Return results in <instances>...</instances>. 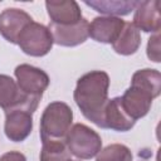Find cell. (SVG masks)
I'll list each match as a JSON object with an SVG mask.
<instances>
[{
	"instance_id": "30bf717a",
	"label": "cell",
	"mask_w": 161,
	"mask_h": 161,
	"mask_svg": "<svg viewBox=\"0 0 161 161\" xmlns=\"http://www.w3.org/2000/svg\"><path fill=\"white\" fill-rule=\"evenodd\" d=\"M33 130V117L30 112L15 109L5 112L4 131L6 137L14 142L24 141Z\"/></svg>"
},
{
	"instance_id": "9c48e42d",
	"label": "cell",
	"mask_w": 161,
	"mask_h": 161,
	"mask_svg": "<svg viewBox=\"0 0 161 161\" xmlns=\"http://www.w3.org/2000/svg\"><path fill=\"white\" fill-rule=\"evenodd\" d=\"M132 24L145 33H158L161 28L160 1H138L135 9Z\"/></svg>"
},
{
	"instance_id": "d6986e66",
	"label": "cell",
	"mask_w": 161,
	"mask_h": 161,
	"mask_svg": "<svg viewBox=\"0 0 161 161\" xmlns=\"http://www.w3.org/2000/svg\"><path fill=\"white\" fill-rule=\"evenodd\" d=\"M96 161H132V153L127 146L112 143L97 153Z\"/></svg>"
},
{
	"instance_id": "44dd1931",
	"label": "cell",
	"mask_w": 161,
	"mask_h": 161,
	"mask_svg": "<svg viewBox=\"0 0 161 161\" xmlns=\"http://www.w3.org/2000/svg\"><path fill=\"white\" fill-rule=\"evenodd\" d=\"M0 161H26V158L19 151H9L0 157Z\"/></svg>"
},
{
	"instance_id": "52a82bcc",
	"label": "cell",
	"mask_w": 161,
	"mask_h": 161,
	"mask_svg": "<svg viewBox=\"0 0 161 161\" xmlns=\"http://www.w3.org/2000/svg\"><path fill=\"white\" fill-rule=\"evenodd\" d=\"M88 29L89 23L84 18L72 25H57L53 23L49 25L53 42L62 47H75L84 43L89 36Z\"/></svg>"
},
{
	"instance_id": "4fadbf2b",
	"label": "cell",
	"mask_w": 161,
	"mask_h": 161,
	"mask_svg": "<svg viewBox=\"0 0 161 161\" xmlns=\"http://www.w3.org/2000/svg\"><path fill=\"white\" fill-rule=\"evenodd\" d=\"M48 15L53 24L72 25L82 19V11L74 0L70 1H47Z\"/></svg>"
},
{
	"instance_id": "5b68a950",
	"label": "cell",
	"mask_w": 161,
	"mask_h": 161,
	"mask_svg": "<svg viewBox=\"0 0 161 161\" xmlns=\"http://www.w3.org/2000/svg\"><path fill=\"white\" fill-rule=\"evenodd\" d=\"M53 43L54 42L49 28L43 24L31 21L23 29L16 44L28 55L43 57L50 52Z\"/></svg>"
},
{
	"instance_id": "277c9868",
	"label": "cell",
	"mask_w": 161,
	"mask_h": 161,
	"mask_svg": "<svg viewBox=\"0 0 161 161\" xmlns=\"http://www.w3.org/2000/svg\"><path fill=\"white\" fill-rule=\"evenodd\" d=\"M40 98L24 93L18 83L6 74H0V107L5 111L23 109L26 112H35Z\"/></svg>"
},
{
	"instance_id": "6da1fadb",
	"label": "cell",
	"mask_w": 161,
	"mask_h": 161,
	"mask_svg": "<svg viewBox=\"0 0 161 161\" xmlns=\"http://www.w3.org/2000/svg\"><path fill=\"white\" fill-rule=\"evenodd\" d=\"M108 74L103 70H93L77 80L73 94L83 116L101 128H104L103 114L108 102Z\"/></svg>"
},
{
	"instance_id": "ffe728a7",
	"label": "cell",
	"mask_w": 161,
	"mask_h": 161,
	"mask_svg": "<svg viewBox=\"0 0 161 161\" xmlns=\"http://www.w3.org/2000/svg\"><path fill=\"white\" fill-rule=\"evenodd\" d=\"M147 57L155 63L160 62V35H158V33H156L153 36H151L148 39Z\"/></svg>"
},
{
	"instance_id": "5bb4252c",
	"label": "cell",
	"mask_w": 161,
	"mask_h": 161,
	"mask_svg": "<svg viewBox=\"0 0 161 161\" xmlns=\"http://www.w3.org/2000/svg\"><path fill=\"white\" fill-rule=\"evenodd\" d=\"M103 122H104V128H111L118 132L130 131L136 123V121L132 119L125 112L121 104V97H114L112 99H108L104 108Z\"/></svg>"
},
{
	"instance_id": "3957f363",
	"label": "cell",
	"mask_w": 161,
	"mask_h": 161,
	"mask_svg": "<svg viewBox=\"0 0 161 161\" xmlns=\"http://www.w3.org/2000/svg\"><path fill=\"white\" fill-rule=\"evenodd\" d=\"M65 145L72 155L82 160H89L102 150L101 136L83 123H75L70 127Z\"/></svg>"
},
{
	"instance_id": "2e32d148",
	"label": "cell",
	"mask_w": 161,
	"mask_h": 161,
	"mask_svg": "<svg viewBox=\"0 0 161 161\" xmlns=\"http://www.w3.org/2000/svg\"><path fill=\"white\" fill-rule=\"evenodd\" d=\"M131 86L156 98L161 92V74L156 69H140L133 74Z\"/></svg>"
},
{
	"instance_id": "7402d4cb",
	"label": "cell",
	"mask_w": 161,
	"mask_h": 161,
	"mask_svg": "<svg viewBox=\"0 0 161 161\" xmlns=\"http://www.w3.org/2000/svg\"><path fill=\"white\" fill-rule=\"evenodd\" d=\"M77 161H78V160H77Z\"/></svg>"
},
{
	"instance_id": "9a60e30c",
	"label": "cell",
	"mask_w": 161,
	"mask_h": 161,
	"mask_svg": "<svg viewBox=\"0 0 161 161\" xmlns=\"http://www.w3.org/2000/svg\"><path fill=\"white\" fill-rule=\"evenodd\" d=\"M141 45L140 30L132 23H125L118 38L112 43L113 50L121 55L135 54Z\"/></svg>"
},
{
	"instance_id": "8992f818",
	"label": "cell",
	"mask_w": 161,
	"mask_h": 161,
	"mask_svg": "<svg viewBox=\"0 0 161 161\" xmlns=\"http://www.w3.org/2000/svg\"><path fill=\"white\" fill-rule=\"evenodd\" d=\"M15 77L19 88L29 96L42 98L44 91L49 86L48 74L43 69L29 64L18 65L15 68Z\"/></svg>"
},
{
	"instance_id": "e0dca14e",
	"label": "cell",
	"mask_w": 161,
	"mask_h": 161,
	"mask_svg": "<svg viewBox=\"0 0 161 161\" xmlns=\"http://www.w3.org/2000/svg\"><path fill=\"white\" fill-rule=\"evenodd\" d=\"M137 4L138 1H86V5L108 16L127 15L136 9Z\"/></svg>"
},
{
	"instance_id": "ba28073f",
	"label": "cell",
	"mask_w": 161,
	"mask_h": 161,
	"mask_svg": "<svg viewBox=\"0 0 161 161\" xmlns=\"http://www.w3.org/2000/svg\"><path fill=\"white\" fill-rule=\"evenodd\" d=\"M31 21V16L21 9H5L0 14V34L9 43L16 44L20 33Z\"/></svg>"
},
{
	"instance_id": "7a4b0ae2",
	"label": "cell",
	"mask_w": 161,
	"mask_h": 161,
	"mask_svg": "<svg viewBox=\"0 0 161 161\" xmlns=\"http://www.w3.org/2000/svg\"><path fill=\"white\" fill-rule=\"evenodd\" d=\"M73 111L64 102L49 103L40 118L42 141H65L72 127Z\"/></svg>"
},
{
	"instance_id": "8fae6325",
	"label": "cell",
	"mask_w": 161,
	"mask_h": 161,
	"mask_svg": "<svg viewBox=\"0 0 161 161\" xmlns=\"http://www.w3.org/2000/svg\"><path fill=\"white\" fill-rule=\"evenodd\" d=\"M125 26V21L117 16H97L89 24V36L98 43L112 44Z\"/></svg>"
},
{
	"instance_id": "ac0fdd59",
	"label": "cell",
	"mask_w": 161,
	"mask_h": 161,
	"mask_svg": "<svg viewBox=\"0 0 161 161\" xmlns=\"http://www.w3.org/2000/svg\"><path fill=\"white\" fill-rule=\"evenodd\" d=\"M40 161H73L65 141H42Z\"/></svg>"
},
{
	"instance_id": "7c38bea8",
	"label": "cell",
	"mask_w": 161,
	"mask_h": 161,
	"mask_svg": "<svg viewBox=\"0 0 161 161\" xmlns=\"http://www.w3.org/2000/svg\"><path fill=\"white\" fill-rule=\"evenodd\" d=\"M152 99L153 98L146 92L131 86L121 97V104L125 112L132 119L137 121L138 118H142L148 113Z\"/></svg>"
}]
</instances>
